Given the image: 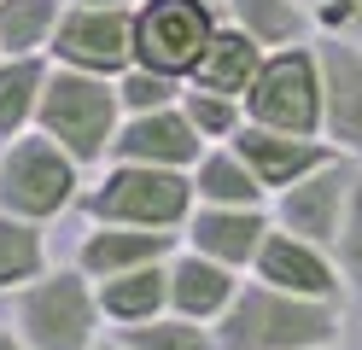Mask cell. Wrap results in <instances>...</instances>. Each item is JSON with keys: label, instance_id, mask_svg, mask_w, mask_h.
Here are the masks:
<instances>
[{"label": "cell", "instance_id": "obj_1", "mask_svg": "<svg viewBox=\"0 0 362 350\" xmlns=\"http://www.w3.org/2000/svg\"><path fill=\"white\" fill-rule=\"evenodd\" d=\"M339 339H345V303L298 298V292L263 286L252 274L228 303V315L216 321L222 350H333Z\"/></svg>", "mask_w": 362, "mask_h": 350}, {"label": "cell", "instance_id": "obj_2", "mask_svg": "<svg viewBox=\"0 0 362 350\" xmlns=\"http://www.w3.org/2000/svg\"><path fill=\"white\" fill-rule=\"evenodd\" d=\"M193 204H199L193 175L187 170H152V163H105L76 199V210L88 222L158 228V233H181Z\"/></svg>", "mask_w": 362, "mask_h": 350}, {"label": "cell", "instance_id": "obj_3", "mask_svg": "<svg viewBox=\"0 0 362 350\" xmlns=\"http://www.w3.org/2000/svg\"><path fill=\"white\" fill-rule=\"evenodd\" d=\"M117 123H123L117 76H88V70H71V64L47 70V88H41V105H35V129L53 146H64L82 170L111 158Z\"/></svg>", "mask_w": 362, "mask_h": 350}, {"label": "cell", "instance_id": "obj_4", "mask_svg": "<svg viewBox=\"0 0 362 350\" xmlns=\"http://www.w3.org/2000/svg\"><path fill=\"white\" fill-rule=\"evenodd\" d=\"M100 292L76 263L35 274L24 292H12V333L35 350H94L100 344Z\"/></svg>", "mask_w": 362, "mask_h": 350}, {"label": "cell", "instance_id": "obj_5", "mask_svg": "<svg viewBox=\"0 0 362 350\" xmlns=\"http://www.w3.org/2000/svg\"><path fill=\"white\" fill-rule=\"evenodd\" d=\"M82 163L53 146L41 129L30 134H18L0 146V210L18 222H35V228H47L53 216H64V210H76L82 199Z\"/></svg>", "mask_w": 362, "mask_h": 350}, {"label": "cell", "instance_id": "obj_6", "mask_svg": "<svg viewBox=\"0 0 362 350\" xmlns=\"http://www.w3.org/2000/svg\"><path fill=\"white\" fill-rule=\"evenodd\" d=\"M240 105H245V123H257V129L322 134V64H315V41L263 53Z\"/></svg>", "mask_w": 362, "mask_h": 350}, {"label": "cell", "instance_id": "obj_7", "mask_svg": "<svg viewBox=\"0 0 362 350\" xmlns=\"http://www.w3.org/2000/svg\"><path fill=\"white\" fill-rule=\"evenodd\" d=\"M216 35L211 0H134V64L187 82Z\"/></svg>", "mask_w": 362, "mask_h": 350}, {"label": "cell", "instance_id": "obj_8", "mask_svg": "<svg viewBox=\"0 0 362 350\" xmlns=\"http://www.w3.org/2000/svg\"><path fill=\"white\" fill-rule=\"evenodd\" d=\"M47 59L88 76H123L134 64V6H64Z\"/></svg>", "mask_w": 362, "mask_h": 350}, {"label": "cell", "instance_id": "obj_9", "mask_svg": "<svg viewBox=\"0 0 362 350\" xmlns=\"http://www.w3.org/2000/svg\"><path fill=\"white\" fill-rule=\"evenodd\" d=\"M356 170H362V158L333 152L322 170H310L298 187L275 193V228L304 233V240H315V245L333 251L339 222H345V204H351V187H356Z\"/></svg>", "mask_w": 362, "mask_h": 350}, {"label": "cell", "instance_id": "obj_10", "mask_svg": "<svg viewBox=\"0 0 362 350\" xmlns=\"http://www.w3.org/2000/svg\"><path fill=\"white\" fill-rule=\"evenodd\" d=\"M315 64H322V140L333 152L362 158V41L322 35Z\"/></svg>", "mask_w": 362, "mask_h": 350}, {"label": "cell", "instance_id": "obj_11", "mask_svg": "<svg viewBox=\"0 0 362 350\" xmlns=\"http://www.w3.org/2000/svg\"><path fill=\"white\" fill-rule=\"evenodd\" d=\"M252 280L298 292V298H322V303H345V292H351L339 263H333V251L304 240V233H286V228H269V240L252 263Z\"/></svg>", "mask_w": 362, "mask_h": 350}, {"label": "cell", "instance_id": "obj_12", "mask_svg": "<svg viewBox=\"0 0 362 350\" xmlns=\"http://www.w3.org/2000/svg\"><path fill=\"white\" fill-rule=\"evenodd\" d=\"M269 228H275V216L263 204H193L187 228H181V245L205 251L211 263H228L240 274H252Z\"/></svg>", "mask_w": 362, "mask_h": 350}, {"label": "cell", "instance_id": "obj_13", "mask_svg": "<svg viewBox=\"0 0 362 350\" xmlns=\"http://www.w3.org/2000/svg\"><path fill=\"white\" fill-rule=\"evenodd\" d=\"M205 158V140L193 134V123L181 117V100L164 111L123 117L117 140H111V163H152V170H193Z\"/></svg>", "mask_w": 362, "mask_h": 350}, {"label": "cell", "instance_id": "obj_14", "mask_svg": "<svg viewBox=\"0 0 362 350\" xmlns=\"http://www.w3.org/2000/svg\"><path fill=\"white\" fill-rule=\"evenodd\" d=\"M228 146L252 163V175L263 181L269 199L286 193V187H298L310 170H322V163L333 158V146L322 134H281V129H257V123H245Z\"/></svg>", "mask_w": 362, "mask_h": 350}, {"label": "cell", "instance_id": "obj_15", "mask_svg": "<svg viewBox=\"0 0 362 350\" xmlns=\"http://www.w3.org/2000/svg\"><path fill=\"white\" fill-rule=\"evenodd\" d=\"M164 274H170V315H187V321H205V327H216L222 315H228V303L245 286L240 269L211 263L205 251H187V245L170 251Z\"/></svg>", "mask_w": 362, "mask_h": 350}, {"label": "cell", "instance_id": "obj_16", "mask_svg": "<svg viewBox=\"0 0 362 350\" xmlns=\"http://www.w3.org/2000/svg\"><path fill=\"white\" fill-rule=\"evenodd\" d=\"M181 233H158V228H117V222H88L82 245H76V269L88 280H111L146 263H164L175 251Z\"/></svg>", "mask_w": 362, "mask_h": 350}, {"label": "cell", "instance_id": "obj_17", "mask_svg": "<svg viewBox=\"0 0 362 350\" xmlns=\"http://www.w3.org/2000/svg\"><path fill=\"white\" fill-rule=\"evenodd\" d=\"M170 263V257H164ZM164 263H146V269H129V274H111V280H94L100 292V315L105 327H141V321H158L170 310V274Z\"/></svg>", "mask_w": 362, "mask_h": 350}, {"label": "cell", "instance_id": "obj_18", "mask_svg": "<svg viewBox=\"0 0 362 350\" xmlns=\"http://www.w3.org/2000/svg\"><path fill=\"white\" fill-rule=\"evenodd\" d=\"M257 64H263V47L245 35V30H234V23H216L205 59L193 64L187 82H193V88H211V93H234V100H245V88H252Z\"/></svg>", "mask_w": 362, "mask_h": 350}, {"label": "cell", "instance_id": "obj_19", "mask_svg": "<svg viewBox=\"0 0 362 350\" xmlns=\"http://www.w3.org/2000/svg\"><path fill=\"white\" fill-rule=\"evenodd\" d=\"M187 175H193V199L199 204H269L263 181L252 175V163L234 146H205V158H199Z\"/></svg>", "mask_w": 362, "mask_h": 350}, {"label": "cell", "instance_id": "obj_20", "mask_svg": "<svg viewBox=\"0 0 362 350\" xmlns=\"http://www.w3.org/2000/svg\"><path fill=\"white\" fill-rule=\"evenodd\" d=\"M71 0H0V53L6 59H47Z\"/></svg>", "mask_w": 362, "mask_h": 350}, {"label": "cell", "instance_id": "obj_21", "mask_svg": "<svg viewBox=\"0 0 362 350\" xmlns=\"http://www.w3.org/2000/svg\"><path fill=\"white\" fill-rule=\"evenodd\" d=\"M222 6H228V23L245 30L263 53L298 47L310 35V6H304V0H222Z\"/></svg>", "mask_w": 362, "mask_h": 350}, {"label": "cell", "instance_id": "obj_22", "mask_svg": "<svg viewBox=\"0 0 362 350\" xmlns=\"http://www.w3.org/2000/svg\"><path fill=\"white\" fill-rule=\"evenodd\" d=\"M53 59H0V146L35 129V105Z\"/></svg>", "mask_w": 362, "mask_h": 350}, {"label": "cell", "instance_id": "obj_23", "mask_svg": "<svg viewBox=\"0 0 362 350\" xmlns=\"http://www.w3.org/2000/svg\"><path fill=\"white\" fill-rule=\"evenodd\" d=\"M47 228L35 222H18L0 210V298L6 292H24L35 274H47Z\"/></svg>", "mask_w": 362, "mask_h": 350}, {"label": "cell", "instance_id": "obj_24", "mask_svg": "<svg viewBox=\"0 0 362 350\" xmlns=\"http://www.w3.org/2000/svg\"><path fill=\"white\" fill-rule=\"evenodd\" d=\"M181 117L193 123V134L205 140V146H228V140L245 129V105L234 93H211V88H181Z\"/></svg>", "mask_w": 362, "mask_h": 350}, {"label": "cell", "instance_id": "obj_25", "mask_svg": "<svg viewBox=\"0 0 362 350\" xmlns=\"http://www.w3.org/2000/svg\"><path fill=\"white\" fill-rule=\"evenodd\" d=\"M117 344L123 350H222L216 344V327L205 321H187V315H158V321H141V327H117Z\"/></svg>", "mask_w": 362, "mask_h": 350}, {"label": "cell", "instance_id": "obj_26", "mask_svg": "<svg viewBox=\"0 0 362 350\" xmlns=\"http://www.w3.org/2000/svg\"><path fill=\"white\" fill-rule=\"evenodd\" d=\"M181 88H187V82H175V76H164V70H152V64H129L117 76V105H123V117L164 111V105L181 100Z\"/></svg>", "mask_w": 362, "mask_h": 350}, {"label": "cell", "instance_id": "obj_27", "mask_svg": "<svg viewBox=\"0 0 362 350\" xmlns=\"http://www.w3.org/2000/svg\"><path fill=\"white\" fill-rule=\"evenodd\" d=\"M333 263L345 274V286L362 292V170H356V187H351L345 222H339V240H333Z\"/></svg>", "mask_w": 362, "mask_h": 350}, {"label": "cell", "instance_id": "obj_28", "mask_svg": "<svg viewBox=\"0 0 362 350\" xmlns=\"http://www.w3.org/2000/svg\"><path fill=\"white\" fill-rule=\"evenodd\" d=\"M0 350H35V344H24V339L12 333V327H0Z\"/></svg>", "mask_w": 362, "mask_h": 350}, {"label": "cell", "instance_id": "obj_29", "mask_svg": "<svg viewBox=\"0 0 362 350\" xmlns=\"http://www.w3.org/2000/svg\"><path fill=\"white\" fill-rule=\"evenodd\" d=\"M71 6H134V0H71Z\"/></svg>", "mask_w": 362, "mask_h": 350}, {"label": "cell", "instance_id": "obj_30", "mask_svg": "<svg viewBox=\"0 0 362 350\" xmlns=\"http://www.w3.org/2000/svg\"><path fill=\"white\" fill-rule=\"evenodd\" d=\"M94 350H123V344H117V339H111V344H94Z\"/></svg>", "mask_w": 362, "mask_h": 350}, {"label": "cell", "instance_id": "obj_31", "mask_svg": "<svg viewBox=\"0 0 362 350\" xmlns=\"http://www.w3.org/2000/svg\"><path fill=\"white\" fill-rule=\"evenodd\" d=\"M356 12H362V0H356Z\"/></svg>", "mask_w": 362, "mask_h": 350}, {"label": "cell", "instance_id": "obj_32", "mask_svg": "<svg viewBox=\"0 0 362 350\" xmlns=\"http://www.w3.org/2000/svg\"><path fill=\"white\" fill-rule=\"evenodd\" d=\"M333 350H345V344H333Z\"/></svg>", "mask_w": 362, "mask_h": 350}, {"label": "cell", "instance_id": "obj_33", "mask_svg": "<svg viewBox=\"0 0 362 350\" xmlns=\"http://www.w3.org/2000/svg\"><path fill=\"white\" fill-rule=\"evenodd\" d=\"M0 59H6V53H0Z\"/></svg>", "mask_w": 362, "mask_h": 350}]
</instances>
